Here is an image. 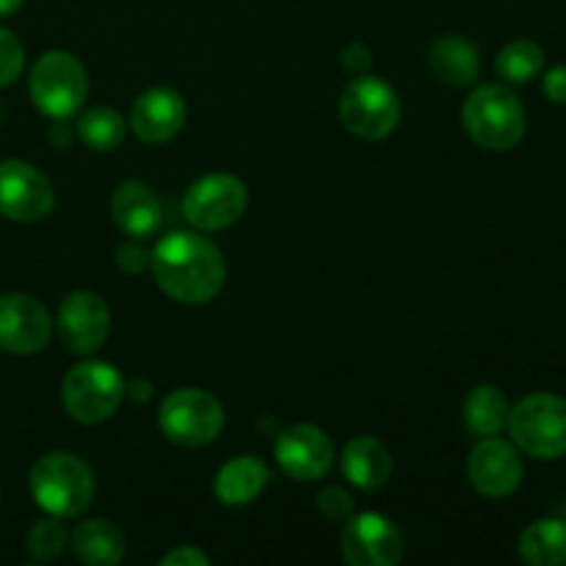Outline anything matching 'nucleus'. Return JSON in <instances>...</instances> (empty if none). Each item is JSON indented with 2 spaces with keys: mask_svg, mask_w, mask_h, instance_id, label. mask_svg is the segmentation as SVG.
<instances>
[{
  "mask_svg": "<svg viewBox=\"0 0 566 566\" xmlns=\"http://www.w3.org/2000/svg\"><path fill=\"white\" fill-rule=\"evenodd\" d=\"M160 564L164 566H208L210 558L205 556L202 551H197V547H177V551L166 553L164 558H160Z\"/></svg>",
  "mask_w": 566,
  "mask_h": 566,
  "instance_id": "31",
  "label": "nucleus"
},
{
  "mask_svg": "<svg viewBox=\"0 0 566 566\" xmlns=\"http://www.w3.org/2000/svg\"><path fill=\"white\" fill-rule=\"evenodd\" d=\"M116 227L130 238H149L164 224V205L158 193L142 180L122 182L111 199Z\"/></svg>",
  "mask_w": 566,
  "mask_h": 566,
  "instance_id": "17",
  "label": "nucleus"
},
{
  "mask_svg": "<svg viewBox=\"0 0 566 566\" xmlns=\"http://www.w3.org/2000/svg\"><path fill=\"white\" fill-rule=\"evenodd\" d=\"M50 315L42 302L25 293L0 296V348L9 354H36L50 340Z\"/></svg>",
  "mask_w": 566,
  "mask_h": 566,
  "instance_id": "14",
  "label": "nucleus"
},
{
  "mask_svg": "<svg viewBox=\"0 0 566 566\" xmlns=\"http://www.w3.org/2000/svg\"><path fill=\"white\" fill-rule=\"evenodd\" d=\"M343 558L352 566H396L403 558V536L381 514H357L340 536Z\"/></svg>",
  "mask_w": 566,
  "mask_h": 566,
  "instance_id": "11",
  "label": "nucleus"
},
{
  "mask_svg": "<svg viewBox=\"0 0 566 566\" xmlns=\"http://www.w3.org/2000/svg\"><path fill=\"white\" fill-rule=\"evenodd\" d=\"M523 459L509 442L484 437L468 459V479L484 497H506L523 484Z\"/></svg>",
  "mask_w": 566,
  "mask_h": 566,
  "instance_id": "13",
  "label": "nucleus"
},
{
  "mask_svg": "<svg viewBox=\"0 0 566 566\" xmlns=\"http://www.w3.org/2000/svg\"><path fill=\"white\" fill-rule=\"evenodd\" d=\"M111 332V313L103 298L92 291H77L61 302L59 335L70 352L92 354Z\"/></svg>",
  "mask_w": 566,
  "mask_h": 566,
  "instance_id": "15",
  "label": "nucleus"
},
{
  "mask_svg": "<svg viewBox=\"0 0 566 566\" xmlns=\"http://www.w3.org/2000/svg\"><path fill=\"white\" fill-rule=\"evenodd\" d=\"M53 202V186L36 166L25 160H0V216L31 224L44 219Z\"/></svg>",
  "mask_w": 566,
  "mask_h": 566,
  "instance_id": "10",
  "label": "nucleus"
},
{
  "mask_svg": "<svg viewBox=\"0 0 566 566\" xmlns=\"http://www.w3.org/2000/svg\"><path fill=\"white\" fill-rule=\"evenodd\" d=\"M429 64L431 72L440 77L446 86L464 88L479 77L481 59L479 50L470 39L457 36V33H448V36H440L429 50Z\"/></svg>",
  "mask_w": 566,
  "mask_h": 566,
  "instance_id": "19",
  "label": "nucleus"
},
{
  "mask_svg": "<svg viewBox=\"0 0 566 566\" xmlns=\"http://www.w3.org/2000/svg\"><path fill=\"white\" fill-rule=\"evenodd\" d=\"M318 506L321 512H324L329 520H335V523H343V520L352 517L354 512L352 495H348L346 490H340V486H326V490L318 495Z\"/></svg>",
  "mask_w": 566,
  "mask_h": 566,
  "instance_id": "28",
  "label": "nucleus"
},
{
  "mask_svg": "<svg viewBox=\"0 0 566 566\" xmlns=\"http://www.w3.org/2000/svg\"><path fill=\"white\" fill-rule=\"evenodd\" d=\"M464 423L473 434L495 437L509 423V401L495 385H479L464 401Z\"/></svg>",
  "mask_w": 566,
  "mask_h": 566,
  "instance_id": "23",
  "label": "nucleus"
},
{
  "mask_svg": "<svg viewBox=\"0 0 566 566\" xmlns=\"http://www.w3.org/2000/svg\"><path fill=\"white\" fill-rule=\"evenodd\" d=\"M249 202L247 186L232 175H205L188 188L182 199V213L197 230H227L243 216Z\"/></svg>",
  "mask_w": 566,
  "mask_h": 566,
  "instance_id": "9",
  "label": "nucleus"
},
{
  "mask_svg": "<svg viewBox=\"0 0 566 566\" xmlns=\"http://www.w3.org/2000/svg\"><path fill=\"white\" fill-rule=\"evenodd\" d=\"M153 274L164 293L182 304H205L224 287V258L205 235L171 232L155 247Z\"/></svg>",
  "mask_w": 566,
  "mask_h": 566,
  "instance_id": "1",
  "label": "nucleus"
},
{
  "mask_svg": "<svg viewBox=\"0 0 566 566\" xmlns=\"http://www.w3.org/2000/svg\"><path fill=\"white\" fill-rule=\"evenodd\" d=\"M66 551V531L59 520H39L28 531V553L36 562H53Z\"/></svg>",
  "mask_w": 566,
  "mask_h": 566,
  "instance_id": "26",
  "label": "nucleus"
},
{
  "mask_svg": "<svg viewBox=\"0 0 566 566\" xmlns=\"http://www.w3.org/2000/svg\"><path fill=\"white\" fill-rule=\"evenodd\" d=\"M127 387L119 370L108 363H81L66 374L61 398L77 423H103L119 409Z\"/></svg>",
  "mask_w": 566,
  "mask_h": 566,
  "instance_id": "8",
  "label": "nucleus"
},
{
  "mask_svg": "<svg viewBox=\"0 0 566 566\" xmlns=\"http://www.w3.org/2000/svg\"><path fill=\"white\" fill-rule=\"evenodd\" d=\"M468 136L492 153L514 149L525 136V108L517 94L503 83H484L473 88L462 108Z\"/></svg>",
  "mask_w": 566,
  "mask_h": 566,
  "instance_id": "2",
  "label": "nucleus"
},
{
  "mask_svg": "<svg viewBox=\"0 0 566 566\" xmlns=\"http://www.w3.org/2000/svg\"><path fill=\"white\" fill-rule=\"evenodd\" d=\"M22 66H25V50H22L20 39L0 25V86H9L20 77Z\"/></svg>",
  "mask_w": 566,
  "mask_h": 566,
  "instance_id": "27",
  "label": "nucleus"
},
{
  "mask_svg": "<svg viewBox=\"0 0 566 566\" xmlns=\"http://www.w3.org/2000/svg\"><path fill=\"white\" fill-rule=\"evenodd\" d=\"M31 99L44 116L50 119H70L77 114L86 99V70L81 61L64 50H50L33 64L31 81Z\"/></svg>",
  "mask_w": 566,
  "mask_h": 566,
  "instance_id": "5",
  "label": "nucleus"
},
{
  "mask_svg": "<svg viewBox=\"0 0 566 566\" xmlns=\"http://www.w3.org/2000/svg\"><path fill=\"white\" fill-rule=\"evenodd\" d=\"M94 473L75 453H48L31 468V495L53 517H77L92 503Z\"/></svg>",
  "mask_w": 566,
  "mask_h": 566,
  "instance_id": "3",
  "label": "nucleus"
},
{
  "mask_svg": "<svg viewBox=\"0 0 566 566\" xmlns=\"http://www.w3.org/2000/svg\"><path fill=\"white\" fill-rule=\"evenodd\" d=\"M520 556L534 566L566 564V523L564 520H536L520 536Z\"/></svg>",
  "mask_w": 566,
  "mask_h": 566,
  "instance_id": "22",
  "label": "nucleus"
},
{
  "mask_svg": "<svg viewBox=\"0 0 566 566\" xmlns=\"http://www.w3.org/2000/svg\"><path fill=\"white\" fill-rule=\"evenodd\" d=\"M77 136L94 153H111L125 138V119L114 108H92L77 122Z\"/></svg>",
  "mask_w": 566,
  "mask_h": 566,
  "instance_id": "25",
  "label": "nucleus"
},
{
  "mask_svg": "<svg viewBox=\"0 0 566 566\" xmlns=\"http://www.w3.org/2000/svg\"><path fill=\"white\" fill-rule=\"evenodd\" d=\"M158 426L166 440L182 448H202L224 429V407L216 396L193 387L171 392L158 409Z\"/></svg>",
  "mask_w": 566,
  "mask_h": 566,
  "instance_id": "7",
  "label": "nucleus"
},
{
  "mask_svg": "<svg viewBox=\"0 0 566 566\" xmlns=\"http://www.w3.org/2000/svg\"><path fill=\"white\" fill-rule=\"evenodd\" d=\"M509 434L514 446L534 459L566 457V398L534 392L509 409Z\"/></svg>",
  "mask_w": 566,
  "mask_h": 566,
  "instance_id": "4",
  "label": "nucleus"
},
{
  "mask_svg": "<svg viewBox=\"0 0 566 566\" xmlns=\"http://www.w3.org/2000/svg\"><path fill=\"white\" fill-rule=\"evenodd\" d=\"M370 50L365 48V44H348L346 50H343V66H346L348 72H354V75H363L365 70L370 66Z\"/></svg>",
  "mask_w": 566,
  "mask_h": 566,
  "instance_id": "32",
  "label": "nucleus"
},
{
  "mask_svg": "<svg viewBox=\"0 0 566 566\" xmlns=\"http://www.w3.org/2000/svg\"><path fill=\"white\" fill-rule=\"evenodd\" d=\"M72 547L83 564L116 566L125 558V536L108 520H86L72 534Z\"/></svg>",
  "mask_w": 566,
  "mask_h": 566,
  "instance_id": "21",
  "label": "nucleus"
},
{
  "mask_svg": "<svg viewBox=\"0 0 566 566\" xmlns=\"http://www.w3.org/2000/svg\"><path fill=\"white\" fill-rule=\"evenodd\" d=\"M186 99L175 88H149L133 103L130 127L138 142L164 144L171 142L186 125Z\"/></svg>",
  "mask_w": 566,
  "mask_h": 566,
  "instance_id": "16",
  "label": "nucleus"
},
{
  "mask_svg": "<svg viewBox=\"0 0 566 566\" xmlns=\"http://www.w3.org/2000/svg\"><path fill=\"white\" fill-rule=\"evenodd\" d=\"M495 70L503 81L509 83H531L542 70H545V50L531 39H517L509 42L497 53Z\"/></svg>",
  "mask_w": 566,
  "mask_h": 566,
  "instance_id": "24",
  "label": "nucleus"
},
{
  "mask_svg": "<svg viewBox=\"0 0 566 566\" xmlns=\"http://www.w3.org/2000/svg\"><path fill=\"white\" fill-rule=\"evenodd\" d=\"M542 92H545V97L551 99V103L566 105V64L553 66V70L547 72L545 81H542Z\"/></svg>",
  "mask_w": 566,
  "mask_h": 566,
  "instance_id": "30",
  "label": "nucleus"
},
{
  "mask_svg": "<svg viewBox=\"0 0 566 566\" xmlns=\"http://www.w3.org/2000/svg\"><path fill=\"white\" fill-rule=\"evenodd\" d=\"M274 457L293 481H318L332 468L335 448L318 426L293 423L276 437Z\"/></svg>",
  "mask_w": 566,
  "mask_h": 566,
  "instance_id": "12",
  "label": "nucleus"
},
{
  "mask_svg": "<svg viewBox=\"0 0 566 566\" xmlns=\"http://www.w3.org/2000/svg\"><path fill=\"white\" fill-rule=\"evenodd\" d=\"M22 0H0V17H11L14 11H20Z\"/></svg>",
  "mask_w": 566,
  "mask_h": 566,
  "instance_id": "33",
  "label": "nucleus"
},
{
  "mask_svg": "<svg viewBox=\"0 0 566 566\" xmlns=\"http://www.w3.org/2000/svg\"><path fill=\"white\" fill-rule=\"evenodd\" d=\"M343 473L357 490H381L392 473V457L376 437H354L343 451Z\"/></svg>",
  "mask_w": 566,
  "mask_h": 566,
  "instance_id": "18",
  "label": "nucleus"
},
{
  "mask_svg": "<svg viewBox=\"0 0 566 566\" xmlns=\"http://www.w3.org/2000/svg\"><path fill=\"white\" fill-rule=\"evenodd\" d=\"M271 470L254 457H238L216 475V495L227 506H249L269 486Z\"/></svg>",
  "mask_w": 566,
  "mask_h": 566,
  "instance_id": "20",
  "label": "nucleus"
},
{
  "mask_svg": "<svg viewBox=\"0 0 566 566\" xmlns=\"http://www.w3.org/2000/svg\"><path fill=\"white\" fill-rule=\"evenodd\" d=\"M149 260H153V254H149L147 249L136 247V243L119 247V252H116V263H119V269L125 271V274H142L149 265Z\"/></svg>",
  "mask_w": 566,
  "mask_h": 566,
  "instance_id": "29",
  "label": "nucleus"
},
{
  "mask_svg": "<svg viewBox=\"0 0 566 566\" xmlns=\"http://www.w3.org/2000/svg\"><path fill=\"white\" fill-rule=\"evenodd\" d=\"M340 119L348 133L365 142H381L401 119V103L396 88L381 77L357 75L340 94Z\"/></svg>",
  "mask_w": 566,
  "mask_h": 566,
  "instance_id": "6",
  "label": "nucleus"
}]
</instances>
